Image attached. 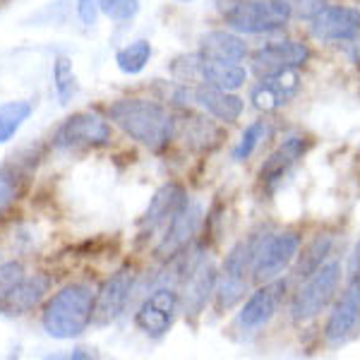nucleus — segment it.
Returning a JSON list of instances; mask_svg holds the SVG:
<instances>
[{
    "instance_id": "nucleus-1",
    "label": "nucleus",
    "mask_w": 360,
    "mask_h": 360,
    "mask_svg": "<svg viewBox=\"0 0 360 360\" xmlns=\"http://www.w3.org/2000/svg\"><path fill=\"white\" fill-rule=\"evenodd\" d=\"M108 118L113 120L127 137L152 152H164L176 137V118L166 106L149 98H120L111 103Z\"/></svg>"
},
{
    "instance_id": "nucleus-2",
    "label": "nucleus",
    "mask_w": 360,
    "mask_h": 360,
    "mask_svg": "<svg viewBox=\"0 0 360 360\" xmlns=\"http://www.w3.org/2000/svg\"><path fill=\"white\" fill-rule=\"evenodd\" d=\"M94 303L96 295L91 291V286L70 283L63 291H58L49 300V305L44 307V332L58 341L77 339L86 332V327L94 319Z\"/></svg>"
},
{
    "instance_id": "nucleus-3",
    "label": "nucleus",
    "mask_w": 360,
    "mask_h": 360,
    "mask_svg": "<svg viewBox=\"0 0 360 360\" xmlns=\"http://www.w3.org/2000/svg\"><path fill=\"white\" fill-rule=\"evenodd\" d=\"M259 233L248 236L238 245L226 255L224 266L219 271L217 291H214V303H217L219 312H229L245 298L248 286L252 281V262L255 252L259 245Z\"/></svg>"
},
{
    "instance_id": "nucleus-4",
    "label": "nucleus",
    "mask_w": 360,
    "mask_h": 360,
    "mask_svg": "<svg viewBox=\"0 0 360 360\" xmlns=\"http://www.w3.org/2000/svg\"><path fill=\"white\" fill-rule=\"evenodd\" d=\"M293 20L291 0H238L224 10V22L238 34H271Z\"/></svg>"
},
{
    "instance_id": "nucleus-5",
    "label": "nucleus",
    "mask_w": 360,
    "mask_h": 360,
    "mask_svg": "<svg viewBox=\"0 0 360 360\" xmlns=\"http://www.w3.org/2000/svg\"><path fill=\"white\" fill-rule=\"evenodd\" d=\"M341 288V264L327 262L322 264L312 276L305 278V283L293 293L291 298V319L295 324L312 322L334 303L336 293Z\"/></svg>"
},
{
    "instance_id": "nucleus-6",
    "label": "nucleus",
    "mask_w": 360,
    "mask_h": 360,
    "mask_svg": "<svg viewBox=\"0 0 360 360\" xmlns=\"http://www.w3.org/2000/svg\"><path fill=\"white\" fill-rule=\"evenodd\" d=\"M303 238L295 231H278V233H266L259 238L257 252L252 262V281L266 283L274 281L283 271L298 259Z\"/></svg>"
},
{
    "instance_id": "nucleus-7",
    "label": "nucleus",
    "mask_w": 360,
    "mask_h": 360,
    "mask_svg": "<svg viewBox=\"0 0 360 360\" xmlns=\"http://www.w3.org/2000/svg\"><path fill=\"white\" fill-rule=\"evenodd\" d=\"M360 332V278H351L346 291L334 303L324 324V341L329 346H344Z\"/></svg>"
},
{
    "instance_id": "nucleus-8",
    "label": "nucleus",
    "mask_w": 360,
    "mask_h": 360,
    "mask_svg": "<svg viewBox=\"0 0 360 360\" xmlns=\"http://www.w3.org/2000/svg\"><path fill=\"white\" fill-rule=\"evenodd\" d=\"M180 310V295L176 288L161 286L152 291L144 298V303L139 305L135 322L139 327V332H144L152 339H161L164 334H168V329L176 322V315Z\"/></svg>"
},
{
    "instance_id": "nucleus-9",
    "label": "nucleus",
    "mask_w": 360,
    "mask_h": 360,
    "mask_svg": "<svg viewBox=\"0 0 360 360\" xmlns=\"http://www.w3.org/2000/svg\"><path fill=\"white\" fill-rule=\"evenodd\" d=\"M310 34L322 44H353L360 39V10L348 5H327L310 20Z\"/></svg>"
},
{
    "instance_id": "nucleus-10",
    "label": "nucleus",
    "mask_w": 360,
    "mask_h": 360,
    "mask_svg": "<svg viewBox=\"0 0 360 360\" xmlns=\"http://www.w3.org/2000/svg\"><path fill=\"white\" fill-rule=\"evenodd\" d=\"M286 291V281H266L259 283V288L245 300V305L240 307L236 317V327L243 334H255L259 329H264L271 322V317L276 315L281 295Z\"/></svg>"
},
{
    "instance_id": "nucleus-11",
    "label": "nucleus",
    "mask_w": 360,
    "mask_h": 360,
    "mask_svg": "<svg viewBox=\"0 0 360 360\" xmlns=\"http://www.w3.org/2000/svg\"><path fill=\"white\" fill-rule=\"evenodd\" d=\"M111 142V125L96 113H75L58 127V149H82V147H106Z\"/></svg>"
},
{
    "instance_id": "nucleus-12",
    "label": "nucleus",
    "mask_w": 360,
    "mask_h": 360,
    "mask_svg": "<svg viewBox=\"0 0 360 360\" xmlns=\"http://www.w3.org/2000/svg\"><path fill=\"white\" fill-rule=\"evenodd\" d=\"M300 72L298 70H281V72L259 77V82L250 89V101L259 113H274L291 103V98L300 91Z\"/></svg>"
},
{
    "instance_id": "nucleus-13",
    "label": "nucleus",
    "mask_w": 360,
    "mask_h": 360,
    "mask_svg": "<svg viewBox=\"0 0 360 360\" xmlns=\"http://www.w3.org/2000/svg\"><path fill=\"white\" fill-rule=\"evenodd\" d=\"M310 60V46L303 41H271L259 46L250 58L257 77L281 72V70H300Z\"/></svg>"
},
{
    "instance_id": "nucleus-14",
    "label": "nucleus",
    "mask_w": 360,
    "mask_h": 360,
    "mask_svg": "<svg viewBox=\"0 0 360 360\" xmlns=\"http://www.w3.org/2000/svg\"><path fill=\"white\" fill-rule=\"evenodd\" d=\"M307 149H310V139L303 132H293L278 144L259 168V183H262L264 193H274L283 183V178L291 173V168L307 154Z\"/></svg>"
},
{
    "instance_id": "nucleus-15",
    "label": "nucleus",
    "mask_w": 360,
    "mask_h": 360,
    "mask_svg": "<svg viewBox=\"0 0 360 360\" xmlns=\"http://www.w3.org/2000/svg\"><path fill=\"white\" fill-rule=\"evenodd\" d=\"M135 288V271L130 266L118 269L111 278L103 281V286L96 293L94 303V322L96 324H111L113 319L123 315L130 293Z\"/></svg>"
},
{
    "instance_id": "nucleus-16",
    "label": "nucleus",
    "mask_w": 360,
    "mask_h": 360,
    "mask_svg": "<svg viewBox=\"0 0 360 360\" xmlns=\"http://www.w3.org/2000/svg\"><path fill=\"white\" fill-rule=\"evenodd\" d=\"M217 281H219V269L205 257H197L185 269V293H183L185 315H200L205 310L209 298L217 291Z\"/></svg>"
},
{
    "instance_id": "nucleus-17",
    "label": "nucleus",
    "mask_w": 360,
    "mask_h": 360,
    "mask_svg": "<svg viewBox=\"0 0 360 360\" xmlns=\"http://www.w3.org/2000/svg\"><path fill=\"white\" fill-rule=\"evenodd\" d=\"M193 103L200 106L202 111L212 118H217L219 123H236L238 118L243 115V98L236 94V91L221 89V86L214 84H197L193 89Z\"/></svg>"
},
{
    "instance_id": "nucleus-18",
    "label": "nucleus",
    "mask_w": 360,
    "mask_h": 360,
    "mask_svg": "<svg viewBox=\"0 0 360 360\" xmlns=\"http://www.w3.org/2000/svg\"><path fill=\"white\" fill-rule=\"evenodd\" d=\"M200 217H202V209L200 205H185L176 217L168 221V229L164 238H161L159 248L156 252L161 257H176V255L193 240V236L197 233V226H200Z\"/></svg>"
},
{
    "instance_id": "nucleus-19",
    "label": "nucleus",
    "mask_w": 360,
    "mask_h": 360,
    "mask_svg": "<svg viewBox=\"0 0 360 360\" xmlns=\"http://www.w3.org/2000/svg\"><path fill=\"white\" fill-rule=\"evenodd\" d=\"M185 205H188L185 190L180 188L178 183H166L154 193L147 212H144L142 219H139V224H142V229H147V231H154V229H159V226H168V221H171Z\"/></svg>"
},
{
    "instance_id": "nucleus-20",
    "label": "nucleus",
    "mask_w": 360,
    "mask_h": 360,
    "mask_svg": "<svg viewBox=\"0 0 360 360\" xmlns=\"http://www.w3.org/2000/svg\"><path fill=\"white\" fill-rule=\"evenodd\" d=\"M49 276L34 274L25 276L20 283L0 300V310H5L8 315H27L29 310H34L44 300V295L49 293Z\"/></svg>"
},
{
    "instance_id": "nucleus-21",
    "label": "nucleus",
    "mask_w": 360,
    "mask_h": 360,
    "mask_svg": "<svg viewBox=\"0 0 360 360\" xmlns=\"http://www.w3.org/2000/svg\"><path fill=\"white\" fill-rule=\"evenodd\" d=\"M197 79L205 84L221 86V89L236 91L248 82V70L240 63L231 60H214L200 53V68H197Z\"/></svg>"
},
{
    "instance_id": "nucleus-22",
    "label": "nucleus",
    "mask_w": 360,
    "mask_h": 360,
    "mask_svg": "<svg viewBox=\"0 0 360 360\" xmlns=\"http://www.w3.org/2000/svg\"><path fill=\"white\" fill-rule=\"evenodd\" d=\"M200 53L214 60H231L240 63L248 56V46L238 32H226V29H214L200 39Z\"/></svg>"
},
{
    "instance_id": "nucleus-23",
    "label": "nucleus",
    "mask_w": 360,
    "mask_h": 360,
    "mask_svg": "<svg viewBox=\"0 0 360 360\" xmlns=\"http://www.w3.org/2000/svg\"><path fill=\"white\" fill-rule=\"evenodd\" d=\"M334 238L332 236H317L312 243H307L303 248V252H298V262L293 266V276L295 278H307L312 276L322 264H327V257L332 252Z\"/></svg>"
},
{
    "instance_id": "nucleus-24",
    "label": "nucleus",
    "mask_w": 360,
    "mask_h": 360,
    "mask_svg": "<svg viewBox=\"0 0 360 360\" xmlns=\"http://www.w3.org/2000/svg\"><path fill=\"white\" fill-rule=\"evenodd\" d=\"M183 135H185V142L193 149H200V152L214 149L221 142V130L214 123H209L207 118H200V115H193L190 120H185Z\"/></svg>"
},
{
    "instance_id": "nucleus-25",
    "label": "nucleus",
    "mask_w": 360,
    "mask_h": 360,
    "mask_svg": "<svg viewBox=\"0 0 360 360\" xmlns=\"http://www.w3.org/2000/svg\"><path fill=\"white\" fill-rule=\"evenodd\" d=\"M149 58H152V44L147 39H137L115 53V65L125 75H139L147 68Z\"/></svg>"
},
{
    "instance_id": "nucleus-26",
    "label": "nucleus",
    "mask_w": 360,
    "mask_h": 360,
    "mask_svg": "<svg viewBox=\"0 0 360 360\" xmlns=\"http://www.w3.org/2000/svg\"><path fill=\"white\" fill-rule=\"evenodd\" d=\"M32 115V103L29 101H8L0 106V144L10 142L17 130L25 125V120Z\"/></svg>"
},
{
    "instance_id": "nucleus-27",
    "label": "nucleus",
    "mask_w": 360,
    "mask_h": 360,
    "mask_svg": "<svg viewBox=\"0 0 360 360\" xmlns=\"http://www.w3.org/2000/svg\"><path fill=\"white\" fill-rule=\"evenodd\" d=\"M53 89L60 103H68L72 98L75 89H77V77H75L72 60L65 56H58L53 63Z\"/></svg>"
},
{
    "instance_id": "nucleus-28",
    "label": "nucleus",
    "mask_w": 360,
    "mask_h": 360,
    "mask_svg": "<svg viewBox=\"0 0 360 360\" xmlns=\"http://www.w3.org/2000/svg\"><path fill=\"white\" fill-rule=\"evenodd\" d=\"M264 135H266L264 120H255V123H250L245 130H243L238 144L233 147V161H248L250 156L255 154V149L259 147V142L264 139Z\"/></svg>"
},
{
    "instance_id": "nucleus-29",
    "label": "nucleus",
    "mask_w": 360,
    "mask_h": 360,
    "mask_svg": "<svg viewBox=\"0 0 360 360\" xmlns=\"http://www.w3.org/2000/svg\"><path fill=\"white\" fill-rule=\"evenodd\" d=\"M25 278V266L20 262H5L0 264V300L5 298L17 283Z\"/></svg>"
},
{
    "instance_id": "nucleus-30",
    "label": "nucleus",
    "mask_w": 360,
    "mask_h": 360,
    "mask_svg": "<svg viewBox=\"0 0 360 360\" xmlns=\"http://www.w3.org/2000/svg\"><path fill=\"white\" fill-rule=\"evenodd\" d=\"M327 5H329V0H291L293 17H298V20H312V17H317Z\"/></svg>"
},
{
    "instance_id": "nucleus-31",
    "label": "nucleus",
    "mask_w": 360,
    "mask_h": 360,
    "mask_svg": "<svg viewBox=\"0 0 360 360\" xmlns=\"http://www.w3.org/2000/svg\"><path fill=\"white\" fill-rule=\"evenodd\" d=\"M17 197V180L10 171L0 168V212Z\"/></svg>"
},
{
    "instance_id": "nucleus-32",
    "label": "nucleus",
    "mask_w": 360,
    "mask_h": 360,
    "mask_svg": "<svg viewBox=\"0 0 360 360\" xmlns=\"http://www.w3.org/2000/svg\"><path fill=\"white\" fill-rule=\"evenodd\" d=\"M139 13V0H115L108 17L115 22H127Z\"/></svg>"
},
{
    "instance_id": "nucleus-33",
    "label": "nucleus",
    "mask_w": 360,
    "mask_h": 360,
    "mask_svg": "<svg viewBox=\"0 0 360 360\" xmlns=\"http://www.w3.org/2000/svg\"><path fill=\"white\" fill-rule=\"evenodd\" d=\"M98 13H101L98 0H77V15L84 27H94Z\"/></svg>"
},
{
    "instance_id": "nucleus-34",
    "label": "nucleus",
    "mask_w": 360,
    "mask_h": 360,
    "mask_svg": "<svg viewBox=\"0 0 360 360\" xmlns=\"http://www.w3.org/2000/svg\"><path fill=\"white\" fill-rule=\"evenodd\" d=\"M348 276L351 278H360V240L353 248L351 257H348Z\"/></svg>"
},
{
    "instance_id": "nucleus-35",
    "label": "nucleus",
    "mask_w": 360,
    "mask_h": 360,
    "mask_svg": "<svg viewBox=\"0 0 360 360\" xmlns=\"http://www.w3.org/2000/svg\"><path fill=\"white\" fill-rule=\"evenodd\" d=\"M113 3H115V0H98V8H101L103 15H108V13H111V8H113Z\"/></svg>"
},
{
    "instance_id": "nucleus-36",
    "label": "nucleus",
    "mask_w": 360,
    "mask_h": 360,
    "mask_svg": "<svg viewBox=\"0 0 360 360\" xmlns=\"http://www.w3.org/2000/svg\"><path fill=\"white\" fill-rule=\"evenodd\" d=\"M5 3H10V0H0V5H5Z\"/></svg>"
},
{
    "instance_id": "nucleus-37",
    "label": "nucleus",
    "mask_w": 360,
    "mask_h": 360,
    "mask_svg": "<svg viewBox=\"0 0 360 360\" xmlns=\"http://www.w3.org/2000/svg\"><path fill=\"white\" fill-rule=\"evenodd\" d=\"M180 3H193V0H180Z\"/></svg>"
}]
</instances>
